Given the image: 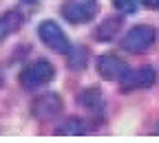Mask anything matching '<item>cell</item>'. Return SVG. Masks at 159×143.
<instances>
[{
    "label": "cell",
    "mask_w": 159,
    "mask_h": 143,
    "mask_svg": "<svg viewBox=\"0 0 159 143\" xmlns=\"http://www.w3.org/2000/svg\"><path fill=\"white\" fill-rule=\"evenodd\" d=\"M53 77H55L53 64L47 62V59H35V62L27 64L22 71H20L18 81H20V86L25 90H33V88H40V86L49 84Z\"/></svg>",
    "instance_id": "cell-1"
},
{
    "label": "cell",
    "mask_w": 159,
    "mask_h": 143,
    "mask_svg": "<svg viewBox=\"0 0 159 143\" xmlns=\"http://www.w3.org/2000/svg\"><path fill=\"white\" fill-rule=\"evenodd\" d=\"M62 15L71 24H86L97 15L99 2L97 0H66L62 5Z\"/></svg>",
    "instance_id": "cell-2"
},
{
    "label": "cell",
    "mask_w": 159,
    "mask_h": 143,
    "mask_svg": "<svg viewBox=\"0 0 159 143\" xmlns=\"http://www.w3.org/2000/svg\"><path fill=\"white\" fill-rule=\"evenodd\" d=\"M38 35L40 40L47 44V49H51L53 53H60V55H66L69 49H71V42L66 33L60 29L57 22H53V20H44V22H40L38 27Z\"/></svg>",
    "instance_id": "cell-3"
},
{
    "label": "cell",
    "mask_w": 159,
    "mask_h": 143,
    "mask_svg": "<svg viewBox=\"0 0 159 143\" xmlns=\"http://www.w3.org/2000/svg\"><path fill=\"white\" fill-rule=\"evenodd\" d=\"M155 37H157V33H155L152 27H148V24H137V27H133V29L122 37V49L128 51V53H144V51H148V49L152 46Z\"/></svg>",
    "instance_id": "cell-4"
},
{
    "label": "cell",
    "mask_w": 159,
    "mask_h": 143,
    "mask_svg": "<svg viewBox=\"0 0 159 143\" xmlns=\"http://www.w3.org/2000/svg\"><path fill=\"white\" fill-rule=\"evenodd\" d=\"M122 90L124 93H133V90H144L150 88L157 81V71L152 66H139V68H128L122 77Z\"/></svg>",
    "instance_id": "cell-5"
},
{
    "label": "cell",
    "mask_w": 159,
    "mask_h": 143,
    "mask_svg": "<svg viewBox=\"0 0 159 143\" xmlns=\"http://www.w3.org/2000/svg\"><path fill=\"white\" fill-rule=\"evenodd\" d=\"M60 110H62V99H60V95L55 93H47V95H40L33 106H31V112L35 119L40 121H47V119H53Z\"/></svg>",
    "instance_id": "cell-6"
},
{
    "label": "cell",
    "mask_w": 159,
    "mask_h": 143,
    "mask_svg": "<svg viewBox=\"0 0 159 143\" xmlns=\"http://www.w3.org/2000/svg\"><path fill=\"white\" fill-rule=\"evenodd\" d=\"M128 71V64L117 55H102L97 59V73L106 81H115Z\"/></svg>",
    "instance_id": "cell-7"
},
{
    "label": "cell",
    "mask_w": 159,
    "mask_h": 143,
    "mask_svg": "<svg viewBox=\"0 0 159 143\" xmlns=\"http://www.w3.org/2000/svg\"><path fill=\"white\" fill-rule=\"evenodd\" d=\"M25 24V15L22 11H18V9H11L7 13L0 15V42H5V40L9 35H13L16 31H20Z\"/></svg>",
    "instance_id": "cell-8"
},
{
    "label": "cell",
    "mask_w": 159,
    "mask_h": 143,
    "mask_svg": "<svg viewBox=\"0 0 159 143\" xmlns=\"http://www.w3.org/2000/svg\"><path fill=\"white\" fill-rule=\"evenodd\" d=\"M124 24V18L119 15H111V18H104L102 22H99V27L95 29V40L97 42H111V40L119 33V29H122Z\"/></svg>",
    "instance_id": "cell-9"
},
{
    "label": "cell",
    "mask_w": 159,
    "mask_h": 143,
    "mask_svg": "<svg viewBox=\"0 0 159 143\" xmlns=\"http://www.w3.org/2000/svg\"><path fill=\"white\" fill-rule=\"evenodd\" d=\"M75 101L82 108H86V110H93V112H97V110H102V106H104V97H102V90H99L97 86H89V88H84L82 93H80L77 97H75Z\"/></svg>",
    "instance_id": "cell-10"
},
{
    "label": "cell",
    "mask_w": 159,
    "mask_h": 143,
    "mask_svg": "<svg viewBox=\"0 0 159 143\" xmlns=\"http://www.w3.org/2000/svg\"><path fill=\"white\" fill-rule=\"evenodd\" d=\"M86 132V126H84V121L82 119H77V117H69L66 121H62V126H57L55 128V134L60 136H80V134H84Z\"/></svg>",
    "instance_id": "cell-11"
},
{
    "label": "cell",
    "mask_w": 159,
    "mask_h": 143,
    "mask_svg": "<svg viewBox=\"0 0 159 143\" xmlns=\"http://www.w3.org/2000/svg\"><path fill=\"white\" fill-rule=\"evenodd\" d=\"M66 59H69V68L71 71L86 68V64H89V51H86V46H71L69 53H66Z\"/></svg>",
    "instance_id": "cell-12"
},
{
    "label": "cell",
    "mask_w": 159,
    "mask_h": 143,
    "mask_svg": "<svg viewBox=\"0 0 159 143\" xmlns=\"http://www.w3.org/2000/svg\"><path fill=\"white\" fill-rule=\"evenodd\" d=\"M113 7L119 13H133L137 9V2H135V0H113Z\"/></svg>",
    "instance_id": "cell-13"
},
{
    "label": "cell",
    "mask_w": 159,
    "mask_h": 143,
    "mask_svg": "<svg viewBox=\"0 0 159 143\" xmlns=\"http://www.w3.org/2000/svg\"><path fill=\"white\" fill-rule=\"evenodd\" d=\"M139 2L148 9H159V0H139Z\"/></svg>",
    "instance_id": "cell-14"
},
{
    "label": "cell",
    "mask_w": 159,
    "mask_h": 143,
    "mask_svg": "<svg viewBox=\"0 0 159 143\" xmlns=\"http://www.w3.org/2000/svg\"><path fill=\"white\" fill-rule=\"evenodd\" d=\"M25 2H29V5H33V2H38V0H25Z\"/></svg>",
    "instance_id": "cell-15"
}]
</instances>
